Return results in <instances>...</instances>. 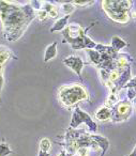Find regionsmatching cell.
<instances>
[{
    "mask_svg": "<svg viewBox=\"0 0 136 156\" xmlns=\"http://www.w3.org/2000/svg\"><path fill=\"white\" fill-rule=\"evenodd\" d=\"M35 11L30 5L20 7L0 1V20L3 25L6 39L9 41L17 40L35 18Z\"/></svg>",
    "mask_w": 136,
    "mask_h": 156,
    "instance_id": "1",
    "label": "cell"
},
{
    "mask_svg": "<svg viewBox=\"0 0 136 156\" xmlns=\"http://www.w3.org/2000/svg\"><path fill=\"white\" fill-rule=\"evenodd\" d=\"M131 7V1H103V9L106 14L117 23H127Z\"/></svg>",
    "mask_w": 136,
    "mask_h": 156,
    "instance_id": "2",
    "label": "cell"
},
{
    "mask_svg": "<svg viewBox=\"0 0 136 156\" xmlns=\"http://www.w3.org/2000/svg\"><path fill=\"white\" fill-rule=\"evenodd\" d=\"M88 98L85 89L79 85L64 86L59 91V100L64 106H72Z\"/></svg>",
    "mask_w": 136,
    "mask_h": 156,
    "instance_id": "3",
    "label": "cell"
},
{
    "mask_svg": "<svg viewBox=\"0 0 136 156\" xmlns=\"http://www.w3.org/2000/svg\"><path fill=\"white\" fill-rule=\"evenodd\" d=\"M84 121L86 122V123H88V126L92 130L97 129V126H95V124L93 123L92 121H91L90 117H89V115H87L86 112H84V111L80 110L78 107H76L75 111H74L73 118H72L71 126H72V127H76V126H77L78 124L80 123V122H84Z\"/></svg>",
    "mask_w": 136,
    "mask_h": 156,
    "instance_id": "4",
    "label": "cell"
},
{
    "mask_svg": "<svg viewBox=\"0 0 136 156\" xmlns=\"http://www.w3.org/2000/svg\"><path fill=\"white\" fill-rule=\"evenodd\" d=\"M63 63H64L67 66H69L70 69H73V71L82 78V69H83V66H84V62H83V60L79 57L70 56L63 60Z\"/></svg>",
    "mask_w": 136,
    "mask_h": 156,
    "instance_id": "5",
    "label": "cell"
},
{
    "mask_svg": "<svg viewBox=\"0 0 136 156\" xmlns=\"http://www.w3.org/2000/svg\"><path fill=\"white\" fill-rule=\"evenodd\" d=\"M132 106L130 104V102L125 101V102H119L118 104L115 105V112H116L117 117H122V119L129 117V115L131 113Z\"/></svg>",
    "mask_w": 136,
    "mask_h": 156,
    "instance_id": "6",
    "label": "cell"
},
{
    "mask_svg": "<svg viewBox=\"0 0 136 156\" xmlns=\"http://www.w3.org/2000/svg\"><path fill=\"white\" fill-rule=\"evenodd\" d=\"M95 118H97V120H100V121H106V120L112 118V110H110V108L107 106L101 107V108L95 112Z\"/></svg>",
    "mask_w": 136,
    "mask_h": 156,
    "instance_id": "7",
    "label": "cell"
},
{
    "mask_svg": "<svg viewBox=\"0 0 136 156\" xmlns=\"http://www.w3.org/2000/svg\"><path fill=\"white\" fill-rule=\"evenodd\" d=\"M57 56V43L54 42L53 44H50L45 50V55H44V61L47 62V61L54 59Z\"/></svg>",
    "mask_w": 136,
    "mask_h": 156,
    "instance_id": "8",
    "label": "cell"
},
{
    "mask_svg": "<svg viewBox=\"0 0 136 156\" xmlns=\"http://www.w3.org/2000/svg\"><path fill=\"white\" fill-rule=\"evenodd\" d=\"M70 18V15H65L64 17L60 18L54 24V26L50 28V32H55V31H61L65 26L68 25V20Z\"/></svg>",
    "mask_w": 136,
    "mask_h": 156,
    "instance_id": "9",
    "label": "cell"
},
{
    "mask_svg": "<svg viewBox=\"0 0 136 156\" xmlns=\"http://www.w3.org/2000/svg\"><path fill=\"white\" fill-rule=\"evenodd\" d=\"M125 46H127V42L123 41L121 37H116V35H115V37H112V47L116 52H118L119 50H121L123 47H125Z\"/></svg>",
    "mask_w": 136,
    "mask_h": 156,
    "instance_id": "10",
    "label": "cell"
},
{
    "mask_svg": "<svg viewBox=\"0 0 136 156\" xmlns=\"http://www.w3.org/2000/svg\"><path fill=\"white\" fill-rule=\"evenodd\" d=\"M87 54L89 55V59L91 60V62L94 63V64H101L102 61V55L99 51L93 49H88L87 50Z\"/></svg>",
    "mask_w": 136,
    "mask_h": 156,
    "instance_id": "11",
    "label": "cell"
},
{
    "mask_svg": "<svg viewBox=\"0 0 136 156\" xmlns=\"http://www.w3.org/2000/svg\"><path fill=\"white\" fill-rule=\"evenodd\" d=\"M40 150L43 152H48L50 150V141L47 138H44L40 142Z\"/></svg>",
    "mask_w": 136,
    "mask_h": 156,
    "instance_id": "12",
    "label": "cell"
},
{
    "mask_svg": "<svg viewBox=\"0 0 136 156\" xmlns=\"http://www.w3.org/2000/svg\"><path fill=\"white\" fill-rule=\"evenodd\" d=\"M117 102H118V95L116 93H112L109 95V98H107V101H106V105L110 108V107L115 106Z\"/></svg>",
    "mask_w": 136,
    "mask_h": 156,
    "instance_id": "13",
    "label": "cell"
},
{
    "mask_svg": "<svg viewBox=\"0 0 136 156\" xmlns=\"http://www.w3.org/2000/svg\"><path fill=\"white\" fill-rule=\"evenodd\" d=\"M74 9H75V8H74V5H72V3H63V5H61V10H62V12L68 14V15L73 13Z\"/></svg>",
    "mask_w": 136,
    "mask_h": 156,
    "instance_id": "14",
    "label": "cell"
},
{
    "mask_svg": "<svg viewBox=\"0 0 136 156\" xmlns=\"http://www.w3.org/2000/svg\"><path fill=\"white\" fill-rule=\"evenodd\" d=\"M10 153H11V150L9 149V147L5 142L1 143L0 144V156H7Z\"/></svg>",
    "mask_w": 136,
    "mask_h": 156,
    "instance_id": "15",
    "label": "cell"
},
{
    "mask_svg": "<svg viewBox=\"0 0 136 156\" xmlns=\"http://www.w3.org/2000/svg\"><path fill=\"white\" fill-rule=\"evenodd\" d=\"M127 98L129 100H134V98H136V88H130L129 90H127Z\"/></svg>",
    "mask_w": 136,
    "mask_h": 156,
    "instance_id": "16",
    "label": "cell"
},
{
    "mask_svg": "<svg viewBox=\"0 0 136 156\" xmlns=\"http://www.w3.org/2000/svg\"><path fill=\"white\" fill-rule=\"evenodd\" d=\"M47 16H48V13L46 11H44V10H40V11L38 12V18H39L40 20H44Z\"/></svg>",
    "mask_w": 136,
    "mask_h": 156,
    "instance_id": "17",
    "label": "cell"
},
{
    "mask_svg": "<svg viewBox=\"0 0 136 156\" xmlns=\"http://www.w3.org/2000/svg\"><path fill=\"white\" fill-rule=\"evenodd\" d=\"M124 88H127V89H130V88H136V77L132 78L131 80L124 86Z\"/></svg>",
    "mask_w": 136,
    "mask_h": 156,
    "instance_id": "18",
    "label": "cell"
},
{
    "mask_svg": "<svg viewBox=\"0 0 136 156\" xmlns=\"http://www.w3.org/2000/svg\"><path fill=\"white\" fill-rule=\"evenodd\" d=\"M72 3H74V5H80V7H84V5L93 3V1H73Z\"/></svg>",
    "mask_w": 136,
    "mask_h": 156,
    "instance_id": "19",
    "label": "cell"
},
{
    "mask_svg": "<svg viewBox=\"0 0 136 156\" xmlns=\"http://www.w3.org/2000/svg\"><path fill=\"white\" fill-rule=\"evenodd\" d=\"M48 15H50L52 18H56L57 16H58V10H57V8L55 7L54 9L52 10V11L48 12Z\"/></svg>",
    "mask_w": 136,
    "mask_h": 156,
    "instance_id": "20",
    "label": "cell"
},
{
    "mask_svg": "<svg viewBox=\"0 0 136 156\" xmlns=\"http://www.w3.org/2000/svg\"><path fill=\"white\" fill-rule=\"evenodd\" d=\"M2 86H3V77H2V73H0V91L2 89Z\"/></svg>",
    "mask_w": 136,
    "mask_h": 156,
    "instance_id": "21",
    "label": "cell"
},
{
    "mask_svg": "<svg viewBox=\"0 0 136 156\" xmlns=\"http://www.w3.org/2000/svg\"><path fill=\"white\" fill-rule=\"evenodd\" d=\"M39 156H48V153L47 152H43V151H40V154Z\"/></svg>",
    "mask_w": 136,
    "mask_h": 156,
    "instance_id": "22",
    "label": "cell"
},
{
    "mask_svg": "<svg viewBox=\"0 0 136 156\" xmlns=\"http://www.w3.org/2000/svg\"><path fill=\"white\" fill-rule=\"evenodd\" d=\"M132 104H133V105H134V106H135V107H136V98H134V100H132Z\"/></svg>",
    "mask_w": 136,
    "mask_h": 156,
    "instance_id": "23",
    "label": "cell"
},
{
    "mask_svg": "<svg viewBox=\"0 0 136 156\" xmlns=\"http://www.w3.org/2000/svg\"><path fill=\"white\" fill-rule=\"evenodd\" d=\"M131 156H136V150H135V152H134V153L133 154H132V155Z\"/></svg>",
    "mask_w": 136,
    "mask_h": 156,
    "instance_id": "24",
    "label": "cell"
},
{
    "mask_svg": "<svg viewBox=\"0 0 136 156\" xmlns=\"http://www.w3.org/2000/svg\"><path fill=\"white\" fill-rule=\"evenodd\" d=\"M135 109H136V107H135Z\"/></svg>",
    "mask_w": 136,
    "mask_h": 156,
    "instance_id": "25",
    "label": "cell"
},
{
    "mask_svg": "<svg viewBox=\"0 0 136 156\" xmlns=\"http://www.w3.org/2000/svg\"><path fill=\"white\" fill-rule=\"evenodd\" d=\"M86 156H87V155H86Z\"/></svg>",
    "mask_w": 136,
    "mask_h": 156,
    "instance_id": "26",
    "label": "cell"
}]
</instances>
